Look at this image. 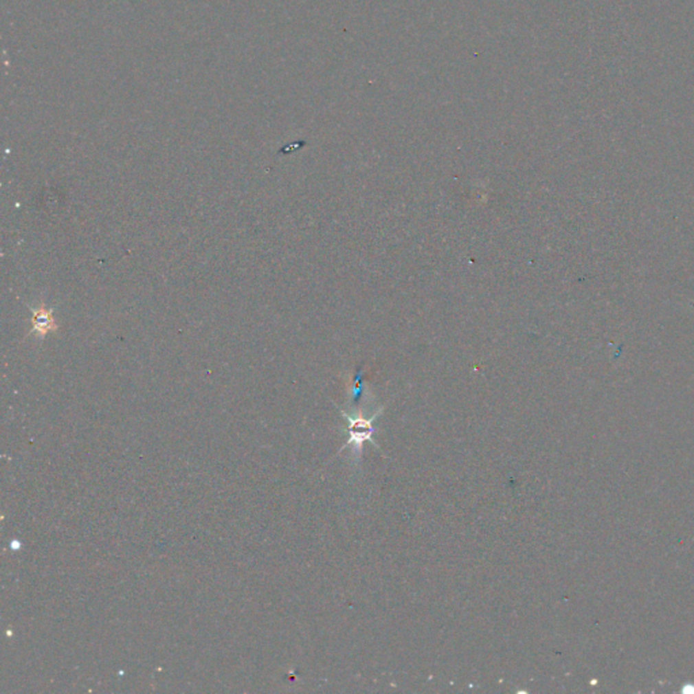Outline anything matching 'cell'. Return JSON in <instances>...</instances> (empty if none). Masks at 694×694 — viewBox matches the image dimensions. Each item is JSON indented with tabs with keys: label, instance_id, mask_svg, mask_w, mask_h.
<instances>
[{
	"label": "cell",
	"instance_id": "obj_1",
	"mask_svg": "<svg viewBox=\"0 0 694 694\" xmlns=\"http://www.w3.org/2000/svg\"><path fill=\"white\" fill-rule=\"evenodd\" d=\"M346 415V414H344ZM348 422H350V441L347 443L346 447H348L350 444H354L355 447H361V444L366 440L372 441L374 445L376 443L372 440V434H373V427H372V422L374 421V418H372L370 421H365L362 418H351L346 415Z\"/></svg>",
	"mask_w": 694,
	"mask_h": 694
},
{
	"label": "cell",
	"instance_id": "obj_2",
	"mask_svg": "<svg viewBox=\"0 0 694 694\" xmlns=\"http://www.w3.org/2000/svg\"><path fill=\"white\" fill-rule=\"evenodd\" d=\"M52 317H50V312H45L44 309L40 311V312H36V317H34V327L36 330H38L40 333L45 334L50 327H52Z\"/></svg>",
	"mask_w": 694,
	"mask_h": 694
}]
</instances>
